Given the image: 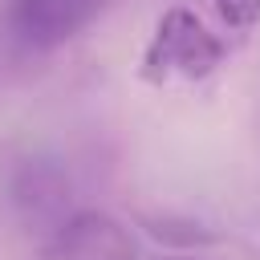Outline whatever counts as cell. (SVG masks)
I'll return each mask as SVG.
<instances>
[{
  "mask_svg": "<svg viewBox=\"0 0 260 260\" xmlns=\"http://www.w3.org/2000/svg\"><path fill=\"white\" fill-rule=\"evenodd\" d=\"M228 45L195 16L191 8H167L154 20L150 41L142 45L138 57V77L150 85H171V81H199L223 65Z\"/></svg>",
  "mask_w": 260,
  "mask_h": 260,
  "instance_id": "1",
  "label": "cell"
},
{
  "mask_svg": "<svg viewBox=\"0 0 260 260\" xmlns=\"http://www.w3.org/2000/svg\"><path fill=\"white\" fill-rule=\"evenodd\" d=\"M110 0H4V24L24 49H57L85 32Z\"/></svg>",
  "mask_w": 260,
  "mask_h": 260,
  "instance_id": "2",
  "label": "cell"
},
{
  "mask_svg": "<svg viewBox=\"0 0 260 260\" xmlns=\"http://www.w3.org/2000/svg\"><path fill=\"white\" fill-rule=\"evenodd\" d=\"M215 12L232 28H252L260 24V0H215Z\"/></svg>",
  "mask_w": 260,
  "mask_h": 260,
  "instance_id": "3",
  "label": "cell"
}]
</instances>
